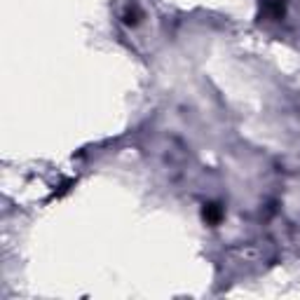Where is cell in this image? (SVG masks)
I'll return each mask as SVG.
<instances>
[{"mask_svg": "<svg viewBox=\"0 0 300 300\" xmlns=\"http://www.w3.org/2000/svg\"><path fill=\"white\" fill-rule=\"evenodd\" d=\"M223 207L221 204H216V202H211V204H204V209H202V216H204V221L211 225H218L221 221H223Z\"/></svg>", "mask_w": 300, "mask_h": 300, "instance_id": "1", "label": "cell"}, {"mask_svg": "<svg viewBox=\"0 0 300 300\" xmlns=\"http://www.w3.org/2000/svg\"><path fill=\"white\" fill-rule=\"evenodd\" d=\"M139 17H141V12H139L136 7L127 9V12H125V24L127 26H136V24H139Z\"/></svg>", "mask_w": 300, "mask_h": 300, "instance_id": "2", "label": "cell"}]
</instances>
